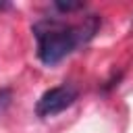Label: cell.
<instances>
[{
	"label": "cell",
	"mask_w": 133,
	"mask_h": 133,
	"mask_svg": "<svg viewBox=\"0 0 133 133\" xmlns=\"http://www.w3.org/2000/svg\"><path fill=\"white\" fill-rule=\"evenodd\" d=\"M54 6H56V10L69 15V12H73V10H81V8H83V2H56Z\"/></svg>",
	"instance_id": "obj_4"
},
{
	"label": "cell",
	"mask_w": 133,
	"mask_h": 133,
	"mask_svg": "<svg viewBox=\"0 0 133 133\" xmlns=\"http://www.w3.org/2000/svg\"><path fill=\"white\" fill-rule=\"evenodd\" d=\"M10 102H12V91L2 87V89H0V118H2V116H4V112L8 110Z\"/></svg>",
	"instance_id": "obj_3"
},
{
	"label": "cell",
	"mask_w": 133,
	"mask_h": 133,
	"mask_svg": "<svg viewBox=\"0 0 133 133\" xmlns=\"http://www.w3.org/2000/svg\"><path fill=\"white\" fill-rule=\"evenodd\" d=\"M6 6H8V4H4V2H0V10H2V8H6Z\"/></svg>",
	"instance_id": "obj_5"
},
{
	"label": "cell",
	"mask_w": 133,
	"mask_h": 133,
	"mask_svg": "<svg viewBox=\"0 0 133 133\" xmlns=\"http://www.w3.org/2000/svg\"><path fill=\"white\" fill-rule=\"evenodd\" d=\"M77 96H79L77 87H73V85H69V83L50 87V89H46V91L39 96V100H37V104H35V114H37L39 118L56 116V114H60L62 110H66L69 106H73L75 100H77Z\"/></svg>",
	"instance_id": "obj_2"
},
{
	"label": "cell",
	"mask_w": 133,
	"mask_h": 133,
	"mask_svg": "<svg viewBox=\"0 0 133 133\" xmlns=\"http://www.w3.org/2000/svg\"><path fill=\"white\" fill-rule=\"evenodd\" d=\"M100 17L89 15L79 23H64L60 19H42L33 25V35L37 42V58L54 66L66 58L77 48L85 46L98 31Z\"/></svg>",
	"instance_id": "obj_1"
}]
</instances>
